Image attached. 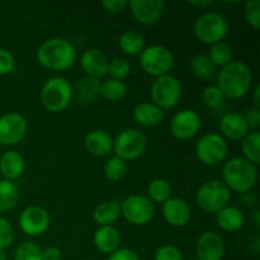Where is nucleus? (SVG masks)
<instances>
[{
	"label": "nucleus",
	"instance_id": "obj_21",
	"mask_svg": "<svg viewBox=\"0 0 260 260\" xmlns=\"http://www.w3.org/2000/svg\"><path fill=\"white\" fill-rule=\"evenodd\" d=\"M25 169L24 157L15 150L5 151L0 156V173L3 178L10 182H14L22 177Z\"/></svg>",
	"mask_w": 260,
	"mask_h": 260
},
{
	"label": "nucleus",
	"instance_id": "obj_19",
	"mask_svg": "<svg viewBox=\"0 0 260 260\" xmlns=\"http://www.w3.org/2000/svg\"><path fill=\"white\" fill-rule=\"evenodd\" d=\"M220 129L223 136L230 140H243L250 131L244 114L238 112H229L223 114L220 121Z\"/></svg>",
	"mask_w": 260,
	"mask_h": 260
},
{
	"label": "nucleus",
	"instance_id": "obj_4",
	"mask_svg": "<svg viewBox=\"0 0 260 260\" xmlns=\"http://www.w3.org/2000/svg\"><path fill=\"white\" fill-rule=\"evenodd\" d=\"M73 85L62 76H52L47 79L41 89L42 106L52 113L63 111L73 99Z\"/></svg>",
	"mask_w": 260,
	"mask_h": 260
},
{
	"label": "nucleus",
	"instance_id": "obj_13",
	"mask_svg": "<svg viewBox=\"0 0 260 260\" xmlns=\"http://www.w3.org/2000/svg\"><path fill=\"white\" fill-rule=\"evenodd\" d=\"M50 213L40 206H30L24 208L19 215V228L25 235L41 236L50 228Z\"/></svg>",
	"mask_w": 260,
	"mask_h": 260
},
{
	"label": "nucleus",
	"instance_id": "obj_26",
	"mask_svg": "<svg viewBox=\"0 0 260 260\" xmlns=\"http://www.w3.org/2000/svg\"><path fill=\"white\" fill-rule=\"evenodd\" d=\"M121 216V206L114 201L102 202L94 208L93 220L98 226H112Z\"/></svg>",
	"mask_w": 260,
	"mask_h": 260
},
{
	"label": "nucleus",
	"instance_id": "obj_41",
	"mask_svg": "<svg viewBox=\"0 0 260 260\" xmlns=\"http://www.w3.org/2000/svg\"><path fill=\"white\" fill-rule=\"evenodd\" d=\"M15 68V58L7 48L0 47V76L8 75Z\"/></svg>",
	"mask_w": 260,
	"mask_h": 260
},
{
	"label": "nucleus",
	"instance_id": "obj_46",
	"mask_svg": "<svg viewBox=\"0 0 260 260\" xmlns=\"http://www.w3.org/2000/svg\"><path fill=\"white\" fill-rule=\"evenodd\" d=\"M259 94H260V86L256 85L255 89H254V90H253V102H254V107H255V108H259L260 109Z\"/></svg>",
	"mask_w": 260,
	"mask_h": 260
},
{
	"label": "nucleus",
	"instance_id": "obj_15",
	"mask_svg": "<svg viewBox=\"0 0 260 260\" xmlns=\"http://www.w3.org/2000/svg\"><path fill=\"white\" fill-rule=\"evenodd\" d=\"M225 241L218 234L206 231L197 239L196 255L198 260H221L225 254Z\"/></svg>",
	"mask_w": 260,
	"mask_h": 260
},
{
	"label": "nucleus",
	"instance_id": "obj_42",
	"mask_svg": "<svg viewBox=\"0 0 260 260\" xmlns=\"http://www.w3.org/2000/svg\"><path fill=\"white\" fill-rule=\"evenodd\" d=\"M108 260H141L139 254L132 249L118 248L116 251L109 254Z\"/></svg>",
	"mask_w": 260,
	"mask_h": 260
},
{
	"label": "nucleus",
	"instance_id": "obj_29",
	"mask_svg": "<svg viewBox=\"0 0 260 260\" xmlns=\"http://www.w3.org/2000/svg\"><path fill=\"white\" fill-rule=\"evenodd\" d=\"M190 71L201 80H211L215 78L217 68L213 65L207 55H197L190 61Z\"/></svg>",
	"mask_w": 260,
	"mask_h": 260
},
{
	"label": "nucleus",
	"instance_id": "obj_35",
	"mask_svg": "<svg viewBox=\"0 0 260 260\" xmlns=\"http://www.w3.org/2000/svg\"><path fill=\"white\" fill-rule=\"evenodd\" d=\"M14 260H43L42 250L37 244L32 241H24L15 249Z\"/></svg>",
	"mask_w": 260,
	"mask_h": 260
},
{
	"label": "nucleus",
	"instance_id": "obj_1",
	"mask_svg": "<svg viewBox=\"0 0 260 260\" xmlns=\"http://www.w3.org/2000/svg\"><path fill=\"white\" fill-rule=\"evenodd\" d=\"M253 74L243 61H231L217 75V88L225 98L240 99L251 90Z\"/></svg>",
	"mask_w": 260,
	"mask_h": 260
},
{
	"label": "nucleus",
	"instance_id": "obj_43",
	"mask_svg": "<svg viewBox=\"0 0 260 260\" xmlns=\"http://www.w3.org/2000/svg\"><path fill=\"white\" fill-rule=\"evenodd\" d=\"M102 7L106 12L117 14V13L123 12L126 7H128V2L126 0H104L102 2Z\"/></svg>",
	"mask_w": 260,
	"mask_h": 260
},
{
	"label": "nucleus",
	"instance_id": "obj_40",
	"mask_svg": "<svg viewBox=\"0 0 260 260\" xmlns=\"http://www.w3.org/2000/svg\"><path fill=\"white\" fill-rule=\"evenodd\" d=\"M154 260H184V258H183L182 251L177 246L167 244L157 249Z\"/></svg>",
	"mask_w": 260,
	"mask_h": 260
},
{
	"label": "nucleus",
	"instance_id": "obj_33",
	"mask_svg": "<svg viewBox=\"0 0 260 260\" xmlns=\"http://www.w3.org/2000/svg\"><path fill=\"white\" fill-rule=\"evenodd\" d=\"M207 56L216 68L222 69L233 61V48L226 42L215 43V45L211 46Z\"/></svg>",
	"mask_w": 260,
	"mask_h": 260
},
{
	"label": "nucleus",
	"instance_id": "obj_45",
	"mask_svg": "<svg viewBox=\"0 0 260 260\" xmlns=\"http://www.w3.org/2000/svg\"><path fill=\"white\" fill-rule=\"evenodd\" d=\"M43 260H61L62 259V253L57 246H48L45 250H42Z\"/></svg>",
	"mask_w": 260,
	"mask_h": 260
},
{
	"label": "nucleus",
	"instance_id": "obj_49",
	"mask_svg": "<svg viewBox=\"0 0 260 260\" xmlns=\"http://www.w3.org/2000/svg\"><path fill=\"white\" fill-rule=\"evenodd\" d=\"M0 260H7V253H5V250H2V249H0Z\"/></svg>",
	"mask_w": 260,
	"mask_h": 260
},
{
	"label": "nucleus",
	"instance_id": "obj_5",
	"mask_svg": "<svg viewBox=\"0 0 260 260\" xmlns=\"http://www.w3.org/2000/svg\"><path fill=\"white\" fill-rule=\"evenodd\" d=\"M229 22L220 13L210 12L201 15L194 23L193 32L196 38L205 45L223 42L229 35Z\"/></svg>",
	"mask_w": 260,
	"mask_h": 260
},
{
	"label": "nucleus",
	"instance_id": "obj_34",
	"mask_svg": "<svg viewBox=\"0 0 260 260\" xmlns=\"http://www.w3.org/2000/svg\"><path fill=\"white\" fill-rule=\"evenodd\" d=\"M104 177L109 182H118L126 175L127 173V161L119 159V157L113 156L108 159V161L104 164L103 168Z\"/></svg>",
	"mask_w": 260,
	"mask_h": 260
},
{
	"label": "nucleus",
	"instance_id": "obj_18",
	"mask_svg": "<svg viewBox=\"0 0 260 260\" xmlns=\"http://www.w3.org/2000/svg\"><path fill=\"white\" fill-rule=\"evenodd\" d=\"M162 216L173 228H183L190 220V208L182 198H169L162 203Z\"/></svg>",
	"mask_w": 260,
	"mask_h": 260
},
{
	"label": "nucleus",
	"instance_id": "obj_30",
	"mask_svg": "<svg viewBox=\"0 0 260 260\" xmlns=\"http://www.w3.org/2000/svg\"><path fill=\"white\" fill-rule=\"evenodd\" d=\"M147 198L152 203H165L172 198V187L167 179L155 178L147 185Z\"/></svg>",
	"mask_w": 260,
	"mask_h": 260
},
{
	"label": "nucleus",
	"instance_id": "obj_39",
	"mask_svg": "<svg viewBox=\"0 0 260 260\" xmlns=\"http://www.w3.org/2000/svg\"><path fill=\"white\" fill-rule=\"evenodd\" d=\"M14 240V230L7 218L0 217V249L5 250L9 248Z\"/></svg>",
	"mask_w": 260,
	"mask_h": 260
},
{
	"label": "nucleus",
	"instance_id": "obj_2",
	"mask_svg": "<svg viewBox=\"0 0 260 260\" xmlns=\"http://www.w3.org/2000/svg\"><path fill=\"white\" fill-rule=\"evenodd\" d=\"M37 60L47 70L65 71L75 63L76 51L70 41L53 37L40 46L37 50Z\"/></svg>",
	"mask_w": 260,
	"mask_h": 260
},
{
	"label": "nucleus",
	"instance_id": "obj_22",
	"mask_svg": "<svg viewBox=\"0 0 260 260\" xmlns=\"http://www.w3.org/2000/svg\"><path fill=\"white\" fill-rule=\"evenodd\" d=\"M95 248L103 254H112L119 248L121 236L114 226H99L93 236Z\"/></svg>",
	"mask_w": 260,
	"mask_h": 260
},
{
	"label": "nucleus",
	"instance_id": "obj_47",
	"mask_svg": "<svg viewBox=\"0 0 260 260\" xmlns=\"http://www.w3.org/2000/svg\"><path fill=\"white\" fill-rule=\"evenodd\" d=\"M190 5H194V7H198V8H205V7H210V5L213 4L212 0H202V2H190L189 3Z\"/></svg>",
	"mask_w": 260,
	"mask_h": 260
},
{
	"label": "nucleus",
	"instance_id": "obj_27",
	"mask_svg": "<svg viewBox=\"0 0 260 260\" xmlns=\"http://www.w3.org/2000/svg\"><path fill=\"white\" fill-rule=\"evenodd\" d=\"M119 48L122 52L126 53L128 56H137L144 51L145 46V38L139 30L128 29L124 30L121 35L118 41Z\"/></svg>",
	"mask_w": 260,
	"mask_h": 260
},
{
	"label": "nucleus",
	"instance_id": "obj_10",
	"mask_svg": "<svg viewBox=\"0 0 260 260\" xmlns=\"http://www.w3.org/2000/svg\"><path fill=\"white\" fill-rule=\"evenodd\" d=\"M229 145L220 134L210 132L198 140L196 144V155L205 165H217L226 159Z\"/></svg>",
	"mask_w": 260,
	"mask_h": 260
},
{
	"label": "nucleus",
	"instance_id": "obj_25",
	"mask_svg": "<svg viewBox=\"0 0 260 260\" xmlns=\"http://www.w3.org/2000/svg\"><path fill=\"white\" fill-rule=\"evenodd\" d=\"M101 81L98 79L89 78L84 76L76 83L75 90H73V94H75L76 102L79 104H90L101 95Z\"/></svg>",
	"mask_w": 260,
	"mask_h": 260
},
{
	"label": "nucleus",
	"instance_id": "obj_11",
	"mask_svg": "<svg viewBox=\"0 0 260 260\" xmlns=\"http://www.w3.org/2000/svg\"><path fill=\"white\" fill-rule=\"evenodd\" d=\"M121 206V215L124 220L136 226H144L152 220L155 206L146 196L132 194L124 198Z\"/></svg>",
	"mask_w": 260,
	"mask_h": 260
},
{
	"label": "nucleus",
	"instance_id": "obj_38",
	"mask_svg": "<svg viewBox=\"0 0 260 260\" xmlns=\"http://www.w3.org/2000/svg\"><path fill=\"white\" fill-rule=\"evenodd\" d=\"M244 17L250 27L258 29L260 27V0H248L245 3Z\"/></svg>",
	"mask_w": 260,
	"mask_h": 260
},
{
	"label": "nucleus",
	"instance_id": "obj_17",
	"mask_svg": "<svg viewBox=\"0 0 260 260\" xmlns=\"http://www.w3.org/2000/svg\"><path fill=\"white\" fill-rule=\"evenodd\" d=\"M108 57L98 48H89L80 57V66L86 76L98 80L108 74Z\"/></svg>",
	"mask_w": 260,
	"mask_h": 260
},
{
	"label": "nucleus",
	"instance_id": "obj_8",
	"mask_svg": "<svg viewBox=\"0 0 260 260\" xmlns=\"http://www.w3.org/2000/svg\"><path fill=\"white\" fill-rule=\"evenodd\" d=\"M147 149V137L137 128H126L113 140V152L117 157L129 161L145 154Z\"/></svg>",
	"mask_w": 260,
	"mask_h": 260
},
{
	"label": "nucleus",
	"instance_id": "obj_44",
	"mask_svg": "<svg viewBox=\"0 0 260 260\" xmlns=\"http://www.w3.org/2000/svg\"><path fill=\"white\" fill-rule=\"evenodd\" d=\"M244 118H245L246 122H248L249 128H253L254 131H258L260 126V109L259 108L253 107V108L248 109L246 113L244 114Z\"/></svg>",
	"mask_w": 260,
	"mask_h": 260
},
{
	"label": "nucleus",
	"instance_id": "obj_48",
	"mask_svg": "<svg viewBox=\"0 0 260 260\" xmlns=\"http://www.w3.org/2000/svg\"><path fill=\"white\" fill-rule=\"evenodd\" d=\"M259 211L258 210H255L254 211V213H253V216H254V222H255V226L256 228H259V223H260V218H259Z\"/></svg>",
	"mask_w": 260,
	"mask_h": 260
},
{
	"label": "nucleus",
	"instance_id": "obj_6",
	"mask_svg": "<svg viewBox=\"0 0 260 260\" xmlns=\"http://www.w3.org/2000/svg\"><path fill=\"white\" fill-rule=\"evenodd\" d=\"M230 200L231 190L218 179L205 182L196 193V202L207 213H217L230 203Z\"/></svg>",
	"mask_w": 260,
	"mask_h": 260
},
{
	"label": "nucleus",
	"instance_id": "obj_12",
	"mask_svg": "<svg viewBox=\"0 0 260 260\" xmlns=\"http://www.w3.org/2000/svg\"><path fill=\"white\" fill-rule=\"evenodd\" d=\"M27 121L17 112H8L0 117V145L14 146L27 135Z\"/></svg>",
	"mask_w": 260,
	"mask_h": 260
},
{
	"label": "nucleus",
	"instance_id": "obj_24",
	"mask_svg": "<svg viewBox=\"0 0 260 260\" xmlns=\"http://www.w3.org/2000/svg\"><path fill=\"white\" fill-rule=\"evenodd\" d=\"M216 221H217L218 228L222 229L223 231L236 233L240 229H243L245 217H244V213L240 208L228 205L216 213Z\"/></svg>",
	"mask_w": 260,
	"mask_h": 260
},
{
	"label": "nucleus",
	"instance_id": "obj_3",
	"mask_svg": "<svg viewBox=\"0 0 260 260\" xmlns=\"http://www.w3.org/2000/svg\"><path fill=\"white\" fill-rule=\"evenodd\" d=\"M258 180V168L243 156L228 160L222 168V182L231 192L248 193Z\"/></svg>",
	"mask_w": 260,
	"mask_h": 260
},
{
	"label": "nucleus",
	"instance_id": "obj_50",
	"mask_svg": "<svg viewBox=\"0 0 260 260\" xmlns=\"http://www.w3.org/2000/svg\"><path fill=\"white\" fill-rule=\"evenodd\" d=\"M189 260H198L197 258H193V259H189Z\"/></svg>",
	"mask_w": 260,
	"mask_h": 260
},
{
	"label": "nucleus",
	"instance_id": "obj_31",
	"mask_svg": "<svg viewBox=\"0 0 260 260\" xmlns=\"http://www.w3.org/2000/svg\"><path fill=\"white\" fill-rule=\"evenodd\" d=\"M241 150H243L244 159L250 161L251 164H260V134L259 131L249 132L241 142Z\"/></svg>",
	"mask_w": 260,
	"mask_h": 260
},
{
	"label": "nucleus",
	"instance_id": "obj_14",
	"mask_svg": "<svg viewBox=\"0 0 260 260\" xmlns=\"http://www.w3.org/2000/svg\"><path fill=\"white\" fill-rule=\"evenodd\" d=\"M201 126L202 119L194 109H183L173 116L170 132L178 140H189L200 132Z\"/></svg>",
	"mask_w": 260,
	"mask_h": 260
},
{
	"label": "nucleus",
	"instance_id": "obj_20",
	"mask_svg": "<svg viewBox=\"0 0 260 260\" xmlns=\"http://www.w3.org/2000/svg\"><path fill=\"white\" fill-rule=\"evenodd\" d=\"M85 149L96 157L108 156L113 151V139L103 129H93L88 132L84 140Z\"/></svg>",
	"mask_w": 260,
	"mask_h": 260
},
{
	"label": "nucleus",
	"instance_id": "obj_7",
	"mask_svg": "<svg viewBox=\"0 0 260 260\" xmlns=\"http://www.w3.org/2000/svg\"><path fill=\"white\" fill-rule=\"evenodd\" d=\"M151 103L162 111L172 109L179 103L182 98V84L177 76L168 74L154 80L150 88Z\"/></svg>",
	"mask_w": 260,
	"mask_h": 260
},
{
	"label": "nucleus",
	"instance_id": "obj_16",
	"mask_svg": "<svg viewBox=\"0 0 260 260\" xmlns=\"http://www.w3.org/2000/svg\"><path fill=\"white\" fill-rule=\"evenodd\" d=\"M128 7L137 22L151 25L161 18L165 3L162 0H132L128 3Z\"/></svg>",
	"mask_w": 260,
	"mask_h": 260
},
{
	"label": "nucleus",
	"instance_id": "obj_28",
	"mask_svg": "<svg viewBox=\"0 0 260 260\" xmlns=\"http://www.w3.org/2000/svg\"><path fill=\"white\" fill-rule=\"evenodd\" d=\"M19 201V190L17 184L10 180H0V212L13 210Z\"/></svg>",
	"mask_w": 260,
	"mask_h": 260
},
{
	"label": "nucleus",
	"instance_id": "obj_32",
	"mask_svg": "<svg viewBox=\"0 0 260 260\" xmlns=\"http://www.w3.org/2000/svg\"><path fill=\"white\" fill-rule=\"evenodd\" d=\"M127 94V86L122 80L117 79H107L101 84V95L107 101L118 102L123 99Z\"/></svg>",
	"mask_w": 260,
	"mask_h": 260
},
{
	"label": "nucleus",
	"instance_id": "obj_37",
	"mask_svg": "<svg viewBox=\"0 0 260 260\" xmlns=\"http://www.w3.org/2000/svg\"><path fill=\"white\" fill-rule=\"evenodd\" d=\"M108 74L111 75L112 79L123 80V79H126L131 74V65L124 58H113V60L109 61Z\"/></svg>",
	"mask_w": 260,
	"mask_h": 260
},
{
	"label": "nucleus",
	"instance_id": "obj_36",
	"mask_svg": "<svg viewBox=\"0 0 260 260\" xmlns=\"http://www.w3.org/2000/svg\"><path fill=\"white\" fill-rule=\"evenodd\" d=\"M202 102L208 108L216 109L222 106L225 102V95L222 91L217 88V85H210L203 89L202 91Z\"/></svg>",
	"mask_w": 260,
	"mask_h": 260
},
{
	"label": "nucleus",
	"instance_id": "obj_9",
	"mask_svg": "<svg viewBox=\"0 0 260 260\" xmlns=\"http://www.w3.org/2000/svg\"><path fill=\"white\" fill-rule=\"evenodd\" d=\"M140 63L145 73L160 78L170 74L174 66V56L172 51L164 46L151 45L145 47L140 53Z\"/></svg>",
	"mask_w": 260,
	"mask_h": 260
},
{
	"label": "nucleus",
	"instance_id": "obj_23",
	"mask_svg": "<svg viewBox=\"0 0 260 260\" xmlns=\"http://www.w3.org/2000/svg\"><path fill=\"white\" fill-rule=\"evenodd\" d=\"M134 119L139 126L155 127L164 119V111L151 102H142L135 107Z\"/></svg>",
	"mask_w": 260,
	"mask_h": 260
}]
</instances>
